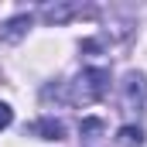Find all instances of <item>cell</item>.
I'll return each mask as SVG.
<instances>
[{
  "label": "cell",
  "instance_id": "obj_1",
  "mask_svg": "<svg viewBox=\"0 0 147 147\" xmlns=\"http://www.w3.org/2000/svg\"><path fill=\"white\" fill-rule=\"evenodd\" d=\"M110 89V72L106 69H82L69 82V99L79 106H89V103H99Z\"/></svg>",
  "mask_w": 147,
  "mask_h": 147
},
{
  "label": "cell",
  "instance_id": "obj_2",
  "mask_svg": "<svg viewBox=\"0 0 147 147\" xmlns=\"http://www.w3.org/2000/svg\"><path fill=\"white\" fill-rule=\"evenodd\" d=\"M144 96H147L144 72H130L123 79V106H127V110H140V106H144Z\"/></svg>",
  "mask_w": 147,
  "mask_h": 147
},
{
  "label": "cell",
  "instance_id": "obj_3",
  "mask_svg": "<svg viewBox=\"0 0 147 147\" xmlns=\"http://www.w3.org/2000/svg\"><path fill=\"white\" fill-rule=\"evenodd\" d=\"M31 24H34V17H31V14H17V17L3 21V24H0V41H7V45L21 41V38L31 31Z\"/></svg>",
  "mask_w": 147,
  "mask_h": 147
},
{
  "label": "cell",
  "instance_id": "obj_4",
  "mask_svg": "<svg viewBox=\"0 0 147 147\" xmlns=\"http://www.w3.org/2000/svg\"><path fill=\"white\" fill-rule=\"evenodd\" d=\"M34 134L41 140H62V137H65V123L55 120V116H41L34 123Z\"/></svg>",
  "mask_w": 147,
  "mask_h": 147
},
{
  "label": "cell",
  "instance_id": "obj_5",
  "mask_svg": "<svg viewBox=\"0 0 147 147\" xmlns=\"http://www.w3.org/2000/svg\"><path fill=\"white\" fill-rule=\"evenodd\" d=\"M72 14H79L75 3H48V7L41 10V17H45L48 24H62V21H69Z\"/></svg>",
  "mask_w": 147,
  "mask_h": 147
},
{
  "label": "cell",
  "instance_id": "obj_6",
  "mask_svg": "<svg viewBox=\"0 0 147 147\" xmlns=\"http://www.w3.org/2000/svg\"><path fill=\"white\" fill-rule=\"evenodd\" d=\"M116 144H120V147H140V144H144V130L134 127V123H127V127L116 130Z\"/></svg>",
  "mask_w": 147,
  "mask_h": 147
},
{
  "label": "cell",
  "instance_id": "obj_7",
  "mask_svg": "<svg viewBox=\"0 0 147 147\" xmlns=\"http://www.w3.org/2000/svg\"><path fill=\"white\" fill-rule=\"evenodd\" d=\"M96 134H103V123H99V120H82V137L92 140Z\"/></svg>",
  "mask_w": 147,
  "mask_h": 147
},
{
  "label": "cell",
  "instance_id": "obj_8",
  "mask_svg": "<svg viewBox=\"0 0 147 147\" xmlns=\"http://www.w3.org/2000/svg\"><path fill=\"white\" fill-rule=\"evenodd\" d=\"M10 123H14V110H10L7 103H0V130H7Z\"/></svg>",
  "mask_w": 147,
  "mask_h": 147
}]
</instances>
